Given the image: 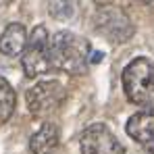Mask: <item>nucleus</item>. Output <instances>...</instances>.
I'll list each match as a JSON object with an SVG mask.
<instances>
[{
    "label": "nucleus",
    "instance_id": "nucleus-1",
    "mask_svg": "<svg viewBox=\"0 0 154 154\" xmlns=\"http://www.w3.org/2000/svg\"><path fill=\"white\" fill-rule=\"evenodd\" d=\"M92 44L88 38L73 33V31H56L50 38V60L52 67L69 73L81 75L90 65Z\"/></svg>",
    "mask_w": 154,
    "mask_h": 154
},
{
    "label": "nucleus",
    "instance_id": "nucleus-2",
    "mask_svg": "<svg viewBox=\"0 0 154 154\" xmlns=\"http://www.w3.org/2000/svg\"><path fill=\"white\" fill-rule=\"evenodd\" d=\"M123 90L131 104L154 112V63L150 58H133L123 69Z\"/></svg>",
    "mask_w": 154,
    "mask_h": 154
},
{
    "label": "nucleus",
    "instance_id": "nucleus-3",
    "mask_svg": "<svg viewBox=\"0 0 154 154\" xmlns=\"http://www.w3.org/2000/svg\"><path fill=\"white\" fill-rule=\"evenodd\" d=\"M21 67H23L25 77L29 79H35L50 71V38L44 25H38L29 33L27 46L21 54Z\"/></svg>",
    "mask_w": 154,
    "mask_h": 154
},
{
    "label": "nucleus",
    "instance_id": "nucleus-4",
    "mask_svg": "<svg viewBox=\"0 0 154 154\" xmlns=\"http://www.w3.org/2000/svg\"><path fill=\"white\" fill-rule=\"evenodd\" d=\"M94 29L112 44H125L135 33V27L127 17V13L115 4L98 8V13L94 15Z\"/></svg>",
    "mask_w": 154,
    "mask_h": 154
},
{
    "label": "nucleus",
    "instance_id": "nucleus-5",
    "mask_svg": "<svg viewBox=\"0 0 154 154\" xmlns=\"http://www.w3.org/2000/svg\"><path fill=\"white\" fill-rule=\"evenodd\" d=\"M65 100H67V88L60 81H54V79L35 83L33 88L27 90V96H25L29 112L33 117H40V119L54 115L65 104Z\"/></svg>",
    "mask_w": 154,
    "mask_h": 154
},
{
    "label": "nucleus",
    "instance_id": "nucleus-6",
    "mask_svg": "<svg viewBox=\"0 0 154 154\" xmlns=\"http://www.w3.org/2000/svg\"><path fill=\"white\" fill-rule=\"evenodd\" d=\"M81 154H125V148L104 123H94L79 137Z\"/></svg>",
    "mask_w": 154,
    "mask_h": 154
},
{
    "label": "nucleus",
    "instance_id": "nucleus-7",
    "mask_svg": "<svg viewBox=\"0 0 154 154\" xmlns=\"http://www.w3.org/2000/svg\"><path fill=\"white\" fill-rule=\"evenodd\" d=\"M125 131L146 152L154 154V112L152 110H142V112L131 115L127 125H125Z\"/></svg>",
    "mask_w": 154,
    "mask_h": 154
},
{
    "label": "nucleus",
    "instance_id": "nucleus-8",
    "mask_svg": "<svg viewBox=\"0 0 154 154\" xmlns=\"http://www.w3.org/2000/svg\"><path fill=\"white\" fill-rule=\"evenodd\" d=\"M27 40H29V35H27L25 27L21 23H11L0 33V52L4 56H21L27 46Z\"/></svg>",
    "mask_w": 154,
    "mask_h": 154
},
{
    "label": "nucleus",
    "instance_id": "nucleus-9",
    "mask_svg": "<svg viewBox=\"0 0 154 154\" xmlns=\"http://www.w3.org/2000/svg\"><path fill=\"white\" fill-rule=\"evenodd\" d=\"M60 142V129L54 123H44L29 140L31 154H52Z\"/></svg>",
    "mask_w": 154,
    "mask_h": 154
},
{
    "label": "nucleus",
    "instance_id": "nucleus-10",
    "mask_svg": "<svg viewBox=\"0 0 154 154\" xmlns=\"http://www.w3.org/2000/svg\"><path fill=\"white\" fill-rule=\"evenodd\" d=\"M15 104H17V96L13 85L4 77H0V123H6L13 117Z\"/></svg>",
    "mask_w": 154,
    "mask_h": 154
},
{
    "label": "nucleus",
    "instance_id": "nucleus-11",
    "mask_svg": "<svg viewBox=\"0 0 154 154\" xmlns=\"http://www.w3.org/2000/svg\"><path fill=\"white\" fill-rule=\"evenodd\" d=\"M73 2L71 0H50V15L54 19H60V21H65V19H69V17H73Z\"/></svg>",
    "mask_w": 154,
    "mask_h": 154
},
{
    "label": "nucleus",
    "instance_id": "nucleus-12",
    "mask_svg": "<svg viewBox=\"0 0 154 154\" xmlns=\"http://www.w3.org/2000/svg\"><path fill=\"white\" fill-rule=\"evenodd\" d=\"M98 6H108V4H112V0H94Z\"/></svg>",
    "mask_w": 154,
    "mask_h": 154
},
{
    "label": "nucleus",
    "instance_id": "nucleus-13",
    "mask_svg": "<svg viewBox=\"0 0 154 154\" xmlns=\"http://www.w3.org/2000/svg\"><path fill=\"white\" fill-rule=\"evenodd\" d=\"M140 4H144V6H154V0H137Z\"/></svg>",
    "mask_w": 154,
    "mask_h": 154
}]
</instances>
